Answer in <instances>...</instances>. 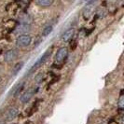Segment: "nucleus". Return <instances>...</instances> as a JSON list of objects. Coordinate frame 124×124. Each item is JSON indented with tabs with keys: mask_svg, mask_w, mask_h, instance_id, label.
<instances>
[{
	"mask_svg": "<svg viewBox=\"0 0 124 124\" xmlns=\"http://www.w3.org/2000/svg\"><path fill=\"white\" fill-rule=\"evenodd\" d=\"M50 54H51V50H48L45 51V53H44L43 55L41 56L38 60H37V62H35L34 64H33V66H32L31 68H30V70H29V72H28V75L32 74V73H35L36 71H37V69L39 68L42 64H44L45 62H47V60L50 58Z\"/></svg>",
	"mask_w": 124,
	"mask_h": 124,
	"instance_id": "obj_1",
	"label": "nucleus"
},
{
	"mask_svg": "<svg viewBox=\"0 0 124 124\" xmlns=\"http://www.w3.org/2000/svg\"><path fill=\"white\" fill-rule=\"evenodd\" d=\"M32 42V37L31 36L27 35V34H23V35H20L17 37V40H16V45L20 47V48H24L29 46Z\"/></svg>",
	"mask_w": 124,
	"mask_h": 124,
	"instance_id": "obj_2",
	"label": "nucleus"
},
{
	"mask_svg": "<svg viewBox=\"0 0 124 124\" xmlns=\"http://www.w3.org/2000/svg\"><path fill=\"white\" fill-rule=\"evenodd\" d=\"M67 56H68V50H67V48H65V47L60 48L55 55V62H57V63L64 62V61L67 58Z\"/></svg>",
	"mask_w": 124,
	"mask_h": 124,
	"instance_id": "obj_3",
	"label": "nucleus"
},
{
	"mask_svg": "<svg viewBox=\"0 0 124 124\" xmlns=\"http://www.w3.org/2000/svg\"><path fill=\"white\" fill-rule=\"evenodd\" d=\"M95 5H96V2L90 1V2H88L87 4H86V6L84 7L83 11H82V15H83V18L85 19V20L90 19V17L92 16Z\"/></svg>",
	"mask_w": 124,
	"mask_h": 124,
	"instance_id": "obj_4",
	"label": "nucleus"
},
{
	"mask_svg": "<svg viewBox=\"0 0 124 124\" xmlns=\"http://www.w3.org/2000/svg\"><path fill=\"white\" fill-rule=\"evenodd\" d=\"M35 93H36V91H35V89L34 88H30V89H28L25 93H23V94L21 96V102L23 103V104H27L30 100L32 99V97L35 95Z\"/></svg>",
	"mask_w": 124,
	"mask_h": 124,
	"instance_id": "obj_5",
	"label": "nucleus"
},
{
	"mask_svg": "<svg viewBox=\"0 0 124 124\" xmlns=\"http://www.w3.org/2000/svg\"><path fill=\"white\" fill-rule=\"evenodd\" d=\"M19 115V109L15 106H11L8 108V110L7 111L6 118L8 121H12L13 119L17 118V116Z\"/></svg>",
	"mask_w": 124,
	"mask_h": 124,
	"instance_id": "obj_6",
	"label": "nucleus"
},
{
	"mask_svg": "<svg viewBox=\"0 0 124 124\" xmlns=\"http://www.w3.org/2000/svg\"><path fill=\"white\" fill-rule=\"evenodd\" d=\"M18 56V51L15 49H12V50H8L6 53H5V61L6 62H12L14 61Z\"/></svg>",
	"mask_w": 124,
	"mask_h": 124,
	"instance_id": "obj_7",
	"label": "nucleus"
},
{
	"mask_svg": "<svg viewBox=\"0 0 124 124\" xmlns=\"http://www.w3.org/2000/svg\"><path fill=\"white\" fill-rule=\"evenodd\" d=\"M74 34H75L74 28H70V29H68V30H66V31L62 34V40L63 41V42H69V41L73 38Z\"/></svg>",
	"mask_w": 124,
	"mask_h": 124,
	"instance_id": "obj_8",
	"label": "nucleus"
},
{
	"mask_svg": "<svg viewBox=\"0 0 124 124\" xmlns=\"http://www.w3.org/2000/svg\"><path fill=\"white\" fill-rule=\"evenodd\" d=\"M23 88H24V82H20V83H18L15 87L13 88L11 94L14 97H18L19 95H20V93L23 92Z\"/></svg>",
	"mask_w": 124,
	"mask_h": 124,
	"instance_id": "obj_9",
	"label": "nucleus"
},
{
	"mask_svg": "<svg viewBox=\"0 0 124 124\" xmlns=\"http://www.w3.org/2000/svg\"><path fill=\"white\" fill-rule=\"evenodd\" d=\"M32 23V17L29 14H23L20 17V23L24 25H30Z\"/></svg>",
	"mask_w": 124,
	"mask_h": 124,
	"instance_id": "obj_10",
	"label": "nucleus"
},
{
	"mask_svg": "<svg viewBox=\"0 0 124 124\" xmlns=\"http://www.w3.org/2000/svg\"><path fill=\"white\" fill-rule=\"evenodd\" d=\"M35 4L39 6L40 8H48L53 4V1L52 0H38L35 2Z\"/></svg>",
	"mask_w": 124,
	"mask_h": 124,
	"instance_id": "obj_11",
	"label": "nucleus"
},
{
	"mask_svg": "<svg viewBox=\"0 0 124 124\" xmlns=\"http://www.w3.org/2000/svg\"><path fill=\"white\" fill-rule=\"evenodd\" d=\"M23 64H24V62H17V63L14 65V67H12V70H11V75H12V76H16V75L18 74L19 72L21 71V69L23 68Z\"/></svg>",
	"mask_w": 124,
	"mask_h": 124,
	"instance_id": "obj_12",
	"label": "nucleus"
},
{
	"mask_svg": "<svg viewBox=\"0 0 124 124\" xmlns=\"http://www.w3.org/2000/svg\"><path fill=\"white\" fill-rule=\"evenodd\" d=\"M53 30V24H48L45 28H44L43 30H42V36L43 37H48L49 35H50V33L52 32Z\"/></svg>",
	"mask_w": 124,
	"mask_h": 124,
	"instance_id": "obj_13",
	"label": "nucleus"
},
{
	"mask_svg": "<svg viewBox=\"0 0 124 124\" xmlns=\"http://www.w3.org/2000/svg\"><path fill=\"white\" fill-rule=\"evenodd\" d=\"M30 29V25H24V24H19V26L16 28V33H21L23 35V33L26 31H29Z\"/></svg>",
	"mask_w": 124,
	"mask_h": 124,
	"instance_id": "obj_14",
	"label": "nucleus"
},
{
	"mask_svg": "<svg viewBox=\"0 0 124 124\" xmlns=\"http://www.w3.org/2000/svg\"><path fill=\"white\" fill-rule=\"evenodd\" d=\"M96 15L100 17V18H104L105 16L106 15V11L102 8H99L98 10H97V13H96Z\"/></svg>",
	"mask_w": 124,
	"mask_h": 124,
	"instance_id": "obj_15",
	"label": "nucleus"
},
{
	"mask_svg": "<svg viewBox=\"0 0 124 124\" xmlns=\"http://www.w3.org/2000/svg\"><path fill=\"white\" fill-rule=\"evenodd\" d=\"M123 107H124V97L123 95H120L119 100H118V108L121 110V109H123Z\"/></svg>",
	"mask_w": 124,
	"mask_h": 124,
	"instance_id": "obj_16",
	"label": "nucleus"
},
{
	"mask_svg": "<svg viewBox=\"0 0 124 124\" xmlns=\"http://www.w3.org/2000/svg\"><path fill=\"white\" fill-rule=\"evenodd\" d=\"M43 75L44 74H38L37 76V78H36V81H37V83H39V82H41L42 79H43Z\"/></svg>",
	"mask_w": 124,
	"mask_h": 124,
	"instance_id": "obj_17",
	"label": "nucleus"
},
{
	"mask_svg": "<svg viewBox=\"0 0 124 124\" xmlns=\"http://www.w3.org/2000/svg\"><path fill=\"white\" fill-rule=\"evenodd\" d=\"M100 124H106V123H104V122H102V123H100Z\"/></svg>",
	"mask_w": 124,
	"mask_h": 124,
	"instance_id": "obj_18",
	"label": "nucleus"
}]
</instances>
